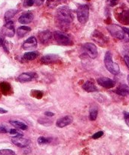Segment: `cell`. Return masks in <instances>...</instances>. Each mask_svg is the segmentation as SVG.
Listing matches in <instances>:
<instances>
[{"instance_id":"6da1fadb","label":"cell","mask_w":129,"mask_h":155,"mask_svg":"<svg viewBox=\"0 0 129 155\" xmlns=\"http://www.w3.org/2000/svg\"><path fill=\"white\" fill-rule=\"evenodd\" d=\"M57 18L62 25H68L73 20V16L70 10L66 6H62L57 11Z\"/></svg>"},{"instance_id":"7a4b0ae2","label":"cell","mask_w":129,"mask_h":155,"mask_svg":"<svg viewBox=\"0 0 129 155\" xmlns=\"http://www.w3.org/2000/svg\"><path fill=\"white\" fill-rule=\"evenodd\" d=\"M104 64L106 68L113 75H117L120 72V68L118 64L113 62L110 51H107L104 57Z\"/></svg>"},{"instance_id":"3957f363","label":"cell","mask_w":129,"mask_h":155,"mask_svg":"<svg viewBox=\"0 0 129 155\" xmlns=\"http://www.w3.org/2000/svg\"><path fill=\"white\" fill-rule=\"evenodd\" d=\"M89 8L87 5H82L77 9V18L81 24H85L89 20Z\"/></svg>"},{"instance_id":"277c9868","label":"cell","mask_w":129,"mask_h":155,"mask_svg":"<svg viewBox=\"0 0 129 155\" xmlns=\"http://www.w3.org/2000/svg\"><path fill=\"white\" fill-rule=\"evenodd\" d=\"M107 29H108V31L110 32V33L113 37L121 39V40H124V38H125L124 27H121L118 25L112 24V25L108 26Z\"/></svg>"},{"instance_id":"5b68a950","label":"cell","mask_w":129,"mask_h":155,"mask_svg":"<svg viewBox=\"0 0 129 155\" xmlns=\"http://www.w3.org/2000/svg\"><path fill=\"white\" fill-rule=\"evenodd\" d=\"M53 36H54L56 42L60 44V45H68L72 43V40H71L70 37L63 32L55 31L53 34Z\"/></svg>"},{"instance_id":"8992f818","label":"cell","mask_w":129,"mask_h":155,"mask_svg":"<svg viewBox=\"0 0 129 155\" xmlns=\"http://www.w3.org/2000/svg\"><path fill=\"white\" fill-rule=\"evenodd\" d=\"M15 33V25H14L13 21H8L3 26L2 29V34L5 36H8L12 37Z\"/></svg>"},{"instance_id":"52a82bcc","label":"cell","mask_w":129,"mask_h":155,"mask_svg":"<svg viewBox=\"0 0 129 155\" xmlns=\"http://www.w3.org/2000/svg\"><path fill=\"white\" fill-rule=\"evenodd\" d=\"M83 48L86 51L89 56L92 58H95L98 56V49L95 44L92 42H87L83 45Z\"/></svg>"},{"instance_id":"ba28073f","label":"cell","mask_w":129,"mask_h":155,"mask_svg":"<svg viewBox=\"0 0 129 155\" xmlns=\"http://www.w3.org/2000/svg\"><path fill=\"white\" fill-rule=\"evenodd\" d=\"M11 142L13 144H15L16 146L19 147V148H26L28 146L30 143V141L29 139H25L23 137V136H14L11 139Z\"/></svg>"},{"instance_id":"9c48e42d","label":"cell","mask_w":129,"mask_h":155,"mask_svg":"<svg viewBox=\"0 0 129 155\" xmlns=\"http://www.w3.org/2000/svg\"><path fill=\"white\" fill-rule=\"evenodd\" d=\"M97 81L100 86L107 88V89H111V88L114 87L115 84H116V83L113 80L107 78V77H100Z\"/></svg>"},{"instance_id":"30bf717a","label":"cell","mask_w":129,"mask_h":155,"mask_svg":"<svg viewBox=\"0 0 129 155\" xmlns=\"http://www.w3.org/2000/svg\"><path fill=\"white\" fill-rule=\"evenodd\" d=\"M60 60V57L57 54H47V55H45L44 57H42V59H41V61H42V64H49L57 63Z\"/></svg>"},{"instance_id":"8fae6325","label":"cell","mask_w":129,"mask_h":155,"mask_svg":"<svg viewBox=\"0 0 129 155\" xmlns=\"http://www.w3.org/2000/svg\"><path fill=\"white\" fill-rule=\"evenodd\" d=\"M37 46V40L35 36H31L28 38L23 44V48L25 50H30L36 48Z\"/></svg>"},{"instance_id":"7c38bea8","label":"cell","mask_w":129,"mask_h":155,"mask_svg":"<svg viewBox=\"0 0 129 155\" xmlns=\"http://www.w3.org/2000/svg\"><path fill=\"white\" fill-rule=\"evenodd\" d=\"M73 120V117L71 116L63 117L57 120V123H56V126L57 127H59V128H63V127L72 124Z\"/></svg>"},{"instance_id":"4fadbf2b","label":"cell","mask_w":129,"mask_h":155,"mask_svg":"<svg viewBox=\"0 0 129 155\" xmlns=\"http://www.w3.org/2000/svg\"><path fill=\"white\" fill-rule=\"evenodd\" d=\"M36 74L35 73H24L18 77V80L21 83H27V82L32 81L33 79L36 78Z\"/></svg>"},{"instance_id":"5bb4252c","label":"cell","mask_w":129,"mask_h":155,"mask_svg":"<svg viewBox=\"0 0 129 155\" xmlns=\"http://www.w3.org/2000/svg\"><path fill=\"white\" fill-rule=\"evenodd\" d=\"M33 20V15L32 12H27L23 13L22 15H21V17L18 19V21H19L21 24H30V22H32V21Z\"/></svg>"},{"instance_id":"9a60e30c","label":"cell","mask_w":129,"mask_h":155,"mask_svg":"<svg viewBox=\"0 0 129 155\" xmlns=\"http://www.w3.org/2000/svg\"><path fill=\"white\" fill-rule=\"evenodd\" d=\"M92 38L100 45H105V44L107 43V39L104 36V35L100 33L99 31H97V30L92 35Z\"/></svg>"},{"instance_id":"2e32d148","label":"cell","mask_w":129,"mask_h":155,"mask_svg":"<svg viewBox=\"0 0 129 155\" xmlns=\"http://www.w3.org/2000/svg\"><path fill=\"white\" fill-rule=\"evenodd\" d=\"M117 19L123 24H129V10L122 11L119 14Z\"/></svg>"},{"instance_id":"e0dca14e","label":"cell","mask_w":129,"mask_h":155,"mask_svg":"<svg viewBox=\"0 0 129 155\" xmlns=\"http://www.w3.org/2000/svg\"><path fill=\"white\" fill-rule=\"evenodd\" d=\"M39 37L40 41L42 42V43H45V42H48L51 39V37H52V33L49 30H45V31L39 33Z\"/></svg>"},{"instance_id":"ac0fdd59","label":"cell","mask_w":129,"mask_h":155,"mask_svg":"<svg viewBox=\"0 0 129 155\" xmlns=\"http://www.w3.org/2000/svg\"><path fill=\"white\" fill-rule=\"evenodd\" d=\"M116 93L121 96H127L129 95V87L125 84H122L116 89Z\"/></svg>"},{"instance_id":"d6986e66","label":"cell","mask_w":129,"mask_h":155,"mask_svg":"<svg viewBox=\"0 0 129 155\" xmlns=\"http://www.w3.org/2000/svg\"><path fill=\"white\" fill-rule=\"evenodd\" d=\"M82 88L84 90H85L86 92H94L98 91V88H97L96 86H95V85L91 81L85 82V83L83 84Z\"/></svg>"},{"instance_id":"ffe728a7","label":"cell","mask_w":129,"mask_h":155,"mask_svg":"<svg viewBox=\"0 0 129 155\" xmlns=\"http://www.w3.org/2000/svg\"><path fill=\"white\" fill-rule=\"evenodd\" d=\"M30 31H31L30 27H27V26H21L17 30V34H18V38H22Z\"/></svg>"},{"instance_id":"44dd1931","label":"cell","mask_w":129,"mask_h":155,"mask_svg":"<svg viewBox=\"0 0 129 155\" xmlns=\"http://www.w3.org/2000/svg\"><path fill=\"white\" fill-rule=\"evenodd\" d=\"M39 56V53L37 51H30V52H27L24 54L23 58L26 61H33L36 59Z\"/></svg>"},{"instance_id":"7402d4cb","label":"cell","mask_w":129,"mask_h":155,"mask_svg":"<svg viewBox=\"0 0 129 155\" xmlns=\"http://www.w3.org/2000/svg\"><path fill=\"white\" fill-rule=\"evenodd\" d=\"M10 124H11L13 127H16V128H18V129H20V130H27V124H25L24 123H23V122H21V121L11 120V121H10Z\"/></svg>"},{"instance_id":"603a6c76","label":"cell","mask_w":129,"mask_h":155,"mask_svg":"<svg viewBox=\"0 0 129 155\" xmlns=\"http://www.w3.org/2000/svg\"><path fill=\"white\" fill-rule=\"evenodd\" d=\"M18 12V11L15 10V9H11V10H8V12H6L5 15V20L7 22L8 21H11L10 20L16 15V13Z\"/></svg>"},{"instance_id":"cb8c5ba5","label":"cell","mask_w":129,"mask_h":155,"mask_svg":"<svg viewBox=\"0 0 129 155\" xmlns=\"http://www.w3.org/2000/svg\"><path fill=\"white\" fill-rule=\"evenodd\" d=\"M51 141V138H45V137H42V136H41V137H39V139H38V143H39V145H45V144L50 143Z\"/></svg>"},{"instance_id":"d4e9b609","label":"cell","mask_w":129,"mask_h":155,"mask_svg":"<svg viewBox=\"0 0 129 155\" xmlns=\"http://www.w3.org/2000/svg\"><path fill=\"white\" fill-rule=\"evenodd\" d=\"M97 117H98V110L96 109L90 110V114H89V119H90V120H95L97 119Z\"/></svg>"},{"instance_id":"484cf974","label":"cell","mask_w":129,"mask_h":155,"mask_svg":"<svg viewBox=\"0 0 129 155\" xmlns=\"http://www.w3.org/2000/svg\"><path fill=\"white\" fill-rule=\"evenodd\" d=\"M0 155H15V151L10 149L0 150Z\"/></svg>"},{"instance_id":"4316f807","label":"cell","mask_w":129,"mask_h":155,"mask_svg":"<svg viewBox=\"0 0 129 155\" xmlns=\"http://www.w3.org/2000/svg\"><path fill=\"white\" fill-rule=\"evenodd\" d=\"M35 2V0H24V7H30L33 5Z\"/></svg>"},{"instance_id":"83f0119b","label":"cell","mask_w":129,"mask_h":155,"mask_svg":"<svg viewBox=\"0 0 129 155\" xmlns=\"http://www.w3.org/2000/svg\"><path fill=\"white\" fill-rule=\"evenodd\" d=\"M9 133H10L11 135H13V136H23L22 133H21L19 131H18L17 130H15V129H12V130H9Z\"/></svg>"},{"instance_id":"f1b7e54d","label":"cell","mask_w":129,"mask_h":155,"mask_svg":"<svg viewBox=\"0 0 129 155\" xmlns=\"http://www.w3.org/2000/svg\"><path fill=\"white\" fill-rule=\"evenodd\" d=\"M124 30H125V38H124L123 41L128 42H129V29L124 27Z\"/></svg>"},{"instance_id":"f546056e","label":"cell","mask_w":129,"mask_h":155,"mask_svg":"<svg viewBox=\"0 0 129 155\" xmlns=\"http://www.w3.org/2000/svg\"><path fill=\"white\" fill-rule=\"evenodd\" d=\"M103 135H104V132L99 131V132H98V133H95V134H94L93 136H92V138H93L94 139H99V138H101Z\"/></svg>"},{"instance_id":"4dcf8cb0","label":"cell","mask_w":129,"mask_h":155,"mask_svg":"<svg viewBox=\"0 0 129 155\" xmlns=\"http://www.w3.org/2000/svg\"><path fill=\"white\" fill-rule=\"evenodd\" d=\"M119 0H107V2H108V4L110 5V6H115L116 5L118 4V2H119Z\"/></svg>"},{"instance_id":"1f68e13d","label":"cell","mask_w":129,"mask_h":155,"mask_svg":"<svg viewBox=\"0 0 129 155\" xmlns=\"http://www.w3.org/2000/svg\"><path fill=\"white\" fill-rule=\"evenodd\" d=\"M4 36H3L2 34L0 35V46H3V45H4L5 42V40Z\"/></svg>"},{"instance_id":"d6a6232c","label":"cell","mask_w":129,"mask_h":155,"mask_svg":"<svg viewBox=\"0 0 129 155\" xmlns=\"http://www.w3.org/2000/svg\"><path fill=\"white\" fill-rule=\"evenodd\" d=\"M8 130L7 128L4 127V126H0V133H7Z\"/></svg>"},{"instance_id":"836d02e7","label":"cell","mask_w":129,"mask_h":155,"mask_svg":"<svg viewBox=\"0 0 129 155\" xmlns=\"http://www.w3.org/2000/svg\"><path fill=\"white\" fill-rule=\"evenodd\" d=\"M124 61H125V64H126L127 67H128L129 69V56L125 55V57H124Z\"/></svg>"},{"instance_id":"e575fe53","label":"cell","mask_w":129,"mask_h":155,"mask_svg":"<svg viewBox=\"0 0 129 155\" xmlns=\"http://www.w3.org/2000/svg\"><path fill=\"white\" fill-rule=\"evenodd\" d=\"M125 123H126V124L129 127V113L127 114H125Z\"/></svg>"},{"instance_id":"d590c367","label":"cell","mask_w":129,"mask_h":155,"mask_svg":"<svg viewBox=\"0 0 129 155\" xmlns=\"http://www.w3.org/2000/svg\"><path fill=\"white\" fill-rule=\"evenodd\" d=\"M45 114L47 117H53L54 115V114L52 113V112H45Z\"/></svg>"},{"instance_id":"8d00e7d4","label":"cell","mask_w":129,"mask_h":155,"mask_svg":"<svg viewBox=\"0 0 129 155\" xmlns=\"http://www.w3.org/2000/svg\"><path fill=\"white\" fill-rule=\"evenodd\" d=\"M7 110H5V109H3V108H1V107H0V114H5V113H7Z\"/></svg>"},{"instance_id":"74e56055","label":"cell","mask_w":129,"mask_h":155,"mask_svg":"<svg viewBox=\"0 0 129 155\" xmlns=\"http://www.w3.org/2000/svg\"><path fill=\"white\" fill-rule=\"evenodd\" d=\"M44 1H45V0H37L38 5H40L41 3H42V2H43Z\"/></svg>"},{"instance_id":"f35d334b","label":"cell","mask_w":129,"mask_h":155,"mask_svg":"<svg viewBox=\"0 0 129 155\" xmlns=\"http://www.w3.org/2000/svg\"><path fill=\"white\" fill-rule=\"evenodd\" d=\"M127 80H128V85H129V75H128V77H127Z\"/></svg>"}]
</instances>
